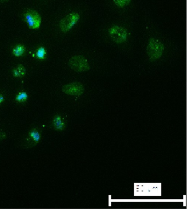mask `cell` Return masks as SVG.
<instances>
[{
    "instance_id": "cell-1",
    "label": "cell",
    "mask_w": 187,
    "mask_h": 210,
    "mask_svg": "<svg viewBox=\"0 0 187 210\" xmlns=\"http://www.w3.org/2000/svg\"><path fill=\"white\" fill-rule=\"evenodd\" d=\"M165 50L164 44L157 39L150 38L147 47V52L150 61L154 62L161 57Z\"/></svg>"
},
{
    "instance_id": "cell-2",
    "label": "cell",
    "mask_w": 187,
    "mask_h": 210,
    "mask_svg": "<svg viewBox=\"0 0 187 210\" xmlns=\"http://www.w3.org/2000/svg\"><path fill=\"white\" fill-rule=\"evenodd\" d=\"M70 69L78 73L87 72L90 70V66L87 60L82 55H75L68 62Z\"/></svg>"
},
{
    "instance_id": "cell-3",
    "label": "cell",
    "mask_w": 187,
    "mask_h": 210,
    "mask_svg": "<svg viewBox=\"0 0 187 210\" xmlns=\"http://www.w3.org/2000/svg\"><path fill=\"white\" fill-rule=\"evenodd\" d=\"M24 21L28 23L31 29H39L41 25V18L37 11L33 9H28L23 14Z\"/></svg>"
},
{
    "instance_id": "cell-4",
    "label": "cell",
    "mask_w": 187,
    "mask_h": 210,
    "mask_svg": "<svg viewBox=\"0 0 187 210\" xmlns=\"http://www.w3.org/2000/svg\"><path fill=\"white\" fill-rule=\"evenodd\" d=\"M109 34L116 43H123L127 39V30L119 26H113L108 30Z\"/></svg>"
},
{
    "instance_id": "cell-5",
    "label": "cell",
    "mask_w": 187,
    "mask_h": 210,
    "mask_svg": "<svg viewBox=\"0 0 187 210\" xmlns=\"http://www.w3.org/2000/svg\"><path fill=\"white\" fill-rule=\"evenodd\" d=\"M80 18V16L77 13H71L63 18L59 22V28L62 32H67L76 25Z\"/></svg>"
},
{
    "instance_id": "cell-6",
    "label": "cell",
    "mask_w": 187,
    "mask_h": 210,
    "mask_svg": "<svg viewBox=\"0 0 187 210\" xmlns=\"http://www.w3.org/2000/svg\"><path fill=\"white\" fill-rule=\"evenodd\" d=\"M62 91L65 94L69 95L80 96L85 91V87L81 83L74 82L64 85L62 87Z\"/></svg>"
},
{
    "instance_id": "cell-7",
    "label": "cell",
    "mask_w": 187,
    "mask_h": 210,
    "mask_svg": "<svg viewBox=\"0 0 187 210\" xmlns=\"http://www.w3.org/2000/svg\"><path fill=\"white\" fill-rule=\"evenodd\" d=\"M54 128L57 130H63L65 128V123L60 116L57 115L54 117L53 121Z\"/></svg>"
},
{
    "instance_id": "cell-8",
    "label": "cell",
    "mask_w": 187,
    "mask_h": 210,
    "mask_svg": "<svg viewBox=\"0 0 187 210\" xmlns=\"http://www.w3.org/2000/svg\"><path fill=\"white\" fill-rule=\"evenodd\" d=\"M26 70L22 65H18L16 69L13 70V75L15 77H23L26 75Z\"/></svg>"
},
{
    "instance_id": "cell-9",
    "label": "cell",
    "mask_w": 187,
    "mask_h": 210,
    "mask_svg": "<svg viewBox=\"0 0 187 210\" xmlns=\"http://www.w3.org/2000/svg\"><path fill=\"white\" fill-rule=\"evenodd\" d=\"M25 50H26V48L23 45L18 44L13 49V54H14V56L19 57L23 55L24 53L25 52Z\"/></svg>"
},
{
    "instance_id": "cell-10",
    "label": "cell",
    "mask_w": 187,
    "mask_h": 210,
    "mask_svg": "<svg viewBox=\"0 0 187 210\" xmlns=\"http://www.w3.org/2000/svg\"><path fill=\"white\" fill-rule=\"evenodd\" d=\"M29 135H30V137H32V139L36 143H37L38 142H39L40 139H41V135H40V134L35 129H32V130L30 131V132H29Z\"/></svg>"
},
{
    "instance_id": "cell-11",
    "label": "cell",
    "mask_w": 187,
    "mask_h": 210,
    "mask_svg": "<svg viewBox=\"0 0 187 210\" xmlns=\"http://www.w3.org/2000/svg\"><path fill=\"white\" fill-rule=\"evenodd\" d=\"M46 50L43 47H40L37 49L36 53V57L40 60L44 59L46 57Z\"/></svg>"
},
{
    "instance_id": "cell-12",
    "label": "cell",
    "mask_w": 187,
    "mask_h": 210,
    "mask_svg": "<svg viewBox=\"0 0 187 210\" xmlns=\"http://www.w3.org/2000/svg\"><path fill=\"white\" fill-rule=\"evenodd\" d=\"M28 95L27 93L24 91H22L19 93L16 98V100L18 103H24L28 99Z\"/></svg>"
},
{
    "instance_id": "cell-13",
    "label": "cell",
    "mask_w": 187,
    "mask_h": 210,
    "mask_svg": "<svg viewBox=\"0 0 187 210\" xmlns=\"http://www.w3.org/2000/svg\"><path fill=\"white\" fill-rule=\"evenodd\" d=\"M131 0H114V2L118 6L123 7L126 4H128Z\"/></svg>"
},
{
    "instance_id": "cell-14",
    "label": "cell",
    "mask_w": 187,
    "mask_h": 210,
    "mask_svg": "<svg viewBox=\"0 0 187 210\" xmlns=\"http://www.w3.org/2000/svg\"><path fill=\"white\" fill-rule=\"evenodd\" d=\"M3 100H4V98H3L2 95L0 94V103H2L3 101Z\"/></svg>"
},
{
    "instance_id": "cell-15",
    "label": "cell",
    "mask_w": 187,
    "mask_h": 210,
    "mask_svg": "<svg viewBox=\"0 0 187 210\" xmlns=\"http://www.w3.org/2000/svg\"><path fill=\"white\" fill-rule=\"evenodd\" d=\"M5 136H6V135L0 132V139H2L3 138L5 137Z\"/></svg>"
},
{
    "instance_id": "cell-16",
    "label": "cell",
    "mask_w": 187,
    "mask_h": 210,
    "mask_svg": "<svg viewBox=\"0 0 187 210\" xmlns=\"http://www.w3.org/2000/svg\"><path fill=\"white\" fill-rule=\"evenodd\" d=\"M9 0H0V2H7Z\"/></svg>"
}]
</instances>
